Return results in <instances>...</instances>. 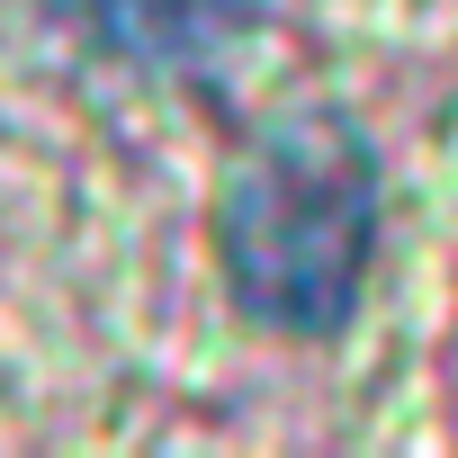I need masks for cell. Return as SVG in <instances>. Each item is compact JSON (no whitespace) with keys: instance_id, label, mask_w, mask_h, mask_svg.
<instances>
[{"instance_id":"7a4b0ae2","label":"cell","mask_w":458,"mask_h":458,"mask_svg":"<svg viewBox=\"0 0 458 458\" xmlns=\"http://www.w3.org/2000/svg\"><path fill=\"white\" fill-rule=\"evenodd\" d=\"M252 10L261 0H55V19L81 28L99 55H126V64H153V72L225 55L252 28Z\"/></svg>"},{"instance_id":"6da1fadb","label":"cell","mask_w":458,"mask_h":458,"mask_svg":"<svg viewBox=\"0 0 458 458\" xmlns=\"http://www.w3.org/2000/svg\"><path fill=\"white\" fill-rule=\"evenodd\" d=\"M225 279L270 333H333L377 252V171L351 126L288 117L225 180Z\"/></svg>"}]
</instances>
